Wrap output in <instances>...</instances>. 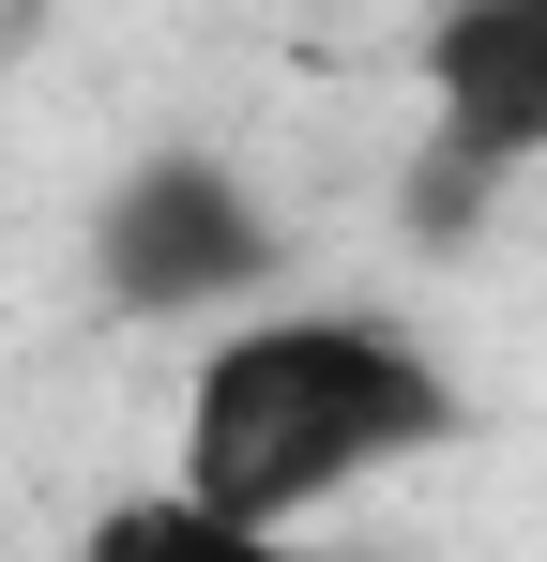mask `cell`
<instances>
[{
	"instance_id": "obj_3",
	"label": "cell",
	"mask_w": 547,
	"mask_h": 562,
	"mask_svg": "<svg viewBox=\"0 0 547 562\" xmlns=\"http://www.w3.org/2000/svg\"><path fill=\"white\" fill-rule=\"evenodd\" d=\"M411 92H426V137H411V244H471L487 198L547 168V0H442L411 31Z\"/></svg>"
},
{
	"instance_id": "obj_1",
	"label": "cell",
	"mask_w": 547,
	"mask_h": 562,
	"mask_svg": "<svg viewBox=\"0 0 547 562\" xmlns=\"http://www.w3.org/2000/svg\"><path fill=\"white\" fill-rule=\"evenodd\" d=\"M456 441H471V380L411 319H380V304H259L182 380L168 486L274 532V548H304L320 502H350L380 471H426Z\"/></svg>"
},
{
	"instance_id": "obj_4",
	"label": "cell",
	"mask_w": 547,
	"mask_h": 562,
	"mask_svg": "<svg viewBox=\"0 0 547 562\" xmlns=\"http://www.w3.org/2000/svg\"><path fill=\"white\" fill-rule=\"evenodd\" d=\"M77 562H304V548H274V532H244V517L182 502V486H122V502L77 517Z\"/></svg>"
},
{
	"instance_id": "obj_2",
	"label": "cell",
	"mask_w": 547,
	"mask_h": 562,
	"mask_svg": "<svg viewBox=\"0 0 547 562\" xmlns=\"http://www.w3.org/2000/svg\"><path fill=\"white\" fill-rule=\"evenodd\" d=\"M91 259V304L107 319H259L274 274H289V213L259 198V168L244 153H213V137H137L122 168H107V198H91L77 228Z\"/></svg>"
}]
</instances>
